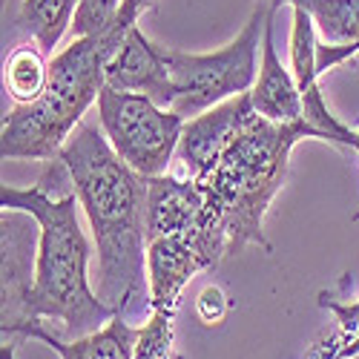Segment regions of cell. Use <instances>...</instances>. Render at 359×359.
Wrapping results in <instances>:
<instances>
[{
  "mask_svg": "<svg viewBox=\"0 0 359 359\" xmlns=\"http://www.w3.org/2000/svg\"><path fill=\"white\" fill-rule=\"evenodd\" d=\"M353 359H359V356H353Z\"/></svg>",
  "mask_w": 359,
  "mask_h": 359,
  "instance_id": "obj_27",
  "label": "cell"
},
{
  "mask_svg": "<svg viewBox=\"0 0 359 359\" xmlns=\"http://www.w3.org/2000/svg\"><path fill=\"white\" fill-rule=\"evenodd\" d=\"M0 359H15V342L12 339H6L0 345Z\"/></svg>",
  "mask_w": 359,
  "mask_h": 359,
  "instance_id": "obj_23",
  "label": "cell"
},
{
  "mask_svg": "<svg viewBox=\"0 0 359 359\" xmlns=\"http://www.w3.org/2000/svg\"><path fill=\"white\" fill-rule=\"evenodd\" d=\"M138 327H133L124 313H115L104 327H98L95 334H86L78 339H61L57 334L46 331L43 322L26 325L23 339H38L49 345L61 359H133Z\"/></svg>",
  "mask_w": 359,
  "mask_h": 359,
  "instance_id": "obj_15",
  "label": "cell"
},
{
  "mask_svg": "<svg viewBox=\"0 0 359 359\" xmlns=\"http://www.w3.org/2000/svg\"><path fill=\"white\" fill-rule=\"evenodd\" d=\"M230 313V299L219 285H207L196 299V316L201 325H222Z\"/></svg>",
  "mask_w": 359,
  "mask_h": 359,
  "instance_id": "obj_21",
  "label": "cell"
},
{
  "mask_svg": "<svg viewBox=\"0 0 359 359\" xmlns=\"http://www.w3.org/2000/svg\"><path fill=\"white\" fill-rule=\"evenodd\" d=\"M175 359H184V356H182V353H175Z\"/></svg>",
  "mask_w": 359,
  "mask_h": 359,
  "instance_id": "obj_25",
  "label": "cell"
},
{
  "mask_svg": "<svg viewBox=\"0 0 359 359\" xmlns=\"http://www.w3.org/2000/svg\"><path fill=\"white\" fill-rule=\"evenodd\" d=\"M290 12H293V23H290V69H293V78L299 83V93H302L305 121L313 124L316 130H322L327 135V144L351 149L353 127H348L345 121H339V118L331 112V107H327L322 89H319V72H316L319 35H316V26H313L308 12H302V9H290Z\"/></svg>",
  "mask_w": 359,
  "mask_h": 359,
  "instance_id": "obj_10",
  "label": "cell"
},
{
  "mask_svg": "<svg viewBox=\"0 0 359 359\" xmlns=\"http://www.w3.org/2000/svg\"><path fill=\"white\" fill-rule=\"evenodd\" d=\"M78 4L81 0H20L12 26L29 41H35L46 55H52L67 29H72Z\"/></svg>",
  "mask_w": 359,
  "mask_h": 359,
  "instance_id": "obj_17",
  "label": "cell"
},
{
  "mask_svg": "<svg viewBox=\"0 0 359 359\" xmlns=\"http://www.w3.org/2000/svg\"><path fill=\"white\" fill-rule=\"evenodd\" d=\"M308 138L327 141V135L308 121L276 124L256 115L224 149L219 164L201 178L207 198L224 222L227 256L250 245L267 253L273 250L264 236V216L287 178L293 147Z\"/></svg>",
  "mask_w": 359,
  "mask_h": 359,
  "instance_id": "obj_3",
  "label": "cell"
},
{
  "mask_svg": "<svg viewBox=\"0 0 359 359\" xmlns=\"http://www.w3.org/2000/svg\"><path fill=\"white\" fill-rule=\"evenodd\" d=\"M156 0H124V6H121V18L118 20H124V23H130V26H138V20H141V15L153 6Z\"/></svg>",
  "mask_w": 359,
  "mask_h": 359,
  "instance_id": "obj_22",
  "label": "cell"
},
{
  "mask_svg": "<svg viewBox=\"0 0 359 359\" xmlns=\"http://www.w3.org/2000/svg\"><path fill=\"white\" fill-rule=\"evenodd\" d=\"M351 149H356L359 153V127H353V138H351ZM351 222H359V210L351 216Z\"/></svg>",
  "mask_w": 359,
  "mask_h": 359,
  "instance_id": "obj_24",
  "label": "cell"
},
{
  "mask_svg": "<svg viewBox=\"0 0 359 359\" xmlns=\"http://www.w3.org/2000/svg\"><path fill=\"white\" fill-rule=\"evenodd\" d=\"M279 4H271V15L264 23V41H262V61H259V75L250 89L253 109L276 124H293L305 121V107H302V93L293 78V69L282 64L273 41V23L279 15Z\"/></svg>",
  "mask_w": 359,
  "mask_h": 359,
  "instance_id": "obj_13",
  "label": "cell"
},
{
  "mask_svg": "<svg viewBox=\"0 0 359 359\" xmlns=\"http://www.w3.org/2000/svg\"><path fill=\"white\" fill-rule=\"evenodd\" d=\"M256 115L259 112L253 109L250 93H242L187 118L182 130V141H178V149H175V161L184 167L187 175L201 182Z\"/></svg>",
  "mask_w": 359,
  "mask_h": 359,
  "instance_id": "obj_9",
  "label": "cell"
},
{
  "mask_svg": "<svg viewBox=\"0 0 359 359\" xmlns=\"http://www.w3.org/2000/svg\"><path fill=\"white\" fill-rule=\"evenodd\" d=\"M0 207L26 210L38 219V264L29 299L32 322H57L64 339H78L104 327L115 311L89 285V242L78 219L75 193L52 196L38 182L32 187L4 184Z\"/></svg>",
  "mask_w": 359,
  "mask_h": 359,
  "instance_id": "obj_2",
  "label": "cell"
},
{
  "mask_svg": "<svg viewBox=\"0 0 359 359\" xmlns=\"http://www.w3.org/2000/svg\"><path fill=\"white\" fill-rule=\"evenodd\" d=\"M319 305L331 311L337 319V327L325 334L305 359H353L359 356V299L351 302H337L334 296L319 293Z\"/></svg>",
  "mask_w": 359,
  "mask_h": 359,
  "instance_id": "obj_18",
  "label": "cell"
},
{
  "mask_svg": "<svg viewBox=\"0 0 359 359\" xmlns=\"http://www.w3.org/2000/svg\"><path fill=\"white\" fill-rule=\"evenodd\" d=\"M98 253V296L127 313L147 282V178L112 149L104 130L81 124L57 153Z\"/></svg>",
  "mask_w": 359,
  "mask_h": 359,
  "instance_id": "obj_1",
  "label": "cell"
},
{
  "mask_svg": "<svg viewBox=\"0 0 359 359\" xmlns=\"http://www.w3.org/2000/svg\"><path fill=\"white\" fill-rule=\"evenodd\" d=\"M107 86L121 93H141L161 107H172L175 89L167 64V46L153 43L141 32V26H133L107 64Z\"/></svg>",
  "mask_w": 359,
  "mask_h": 359,
  "instance_id": "obj_12",
  "label": "cell"
},
{
  "mask_svg": "<svg viewBox=\"0 0 359 359\" xmlns=\"http://www.w3.org/2000/svg\"><path fill=\"white\" fill-rule=\"evenodd\" d=\"M210 271V262L190 236H161L147 242V305L149 311H178L184 287Z\"/></svg>",
  "mask_w": 359,
  "mask_h": 359,
  "instance_id": "obj_11",
  "label": "cell"
},
{
  "mask_svg": "<svg viewBox=\"0 0 359 359\" xmlns=\"http://www.w3.org/2000/svg\"><path fill=\"white\" fill-rule=\"evenodd\" d=\"M172 325L175 311H149V319L138 327L133 359H175Z\"/></svg>",
  "mask_w": 359,
  "mask_h": 359,
  "instance_id": "obj_19",
  "label": "cell"
},
{
  "mask_svg": "<svg viewBox=\"0 0 359 359\" xmlns=\"http://www.w3.org/2000/svg\"><path fill=\"white\" fill-rule=\"evenodd\" d=\"M98 124L112 149L138 175L156 178L170 172L182 141L184 118L141 93H121L104 86L98 95Z\"/></svg>",
  "mask_w": 359,
  "mask_h": 359,
  "instance_id": "obj_6",
  "label": "cell"
},
{
  "mask_svg": "<svg viewBox=\"0 0 359 359\" xmlns=\"http://www.w3.org/2000/svg\"><path fill=\"white\" fill-rule=\"evenodd\" d=\"M38 219L26 210H0V334L6 339L23 337L32 325L29 299L35 287L38 264Z\"/></svg>",
  "mask_w": 359,
  "mask_h": 359,
  "instance_id": "obj_8",
  "label": "cell"
},
{
  "mask_svg": "<svg viewBox=\"0 0 359 359\" xmlns=\"http://www.w3.org/2000/svg\"><path fill=\"white\" fill-rule=\"evenodd\" d=\"M130 23L118 20L101 35L75 38L49 64V83L32 104L12 107L0 124V156L52 161L69 135L83 124L86 109L98 104L107 86V64L130 32Z\"/></svg>",
  "mask_w": 359,
  "mask_h": 359,
  "instance_id": "obj_4",
  "label": "cell"
},
{
  "mask_svg": "<svg viewBox=\"0 0 359 359\" xmlns=\"http://www.w3.org/2000/svg\"><path fill=\"white\" fill-rule=\"evenodd\" d=\"M6 4H9V0H4V6H6Z\"/></svg>",
  "mask_w": 359,
  "mask_h": 359,
  "instance_id": "obj_26",
  "label": "cell"
},
{
  "mask_svg": "<svg viewBox=\"0 0 359 359\" xmlns=\"http://www.w3.org/2000/svg\"><path fill=\"white\" fill-rule=\"evenodd\" d=\"M161 236H190L210 262V271L227 259V230L207 190L193 175L164 172L147 178V242Z\"/></svg>",
  "mask_w": 359,
  "mask_h": 359,
  "instance_id": "obj_7",
  "label": "cell"
},
{
  "mask_svg": "<svg viewBox=\"0 0 359 359\" xmlns=\"http://www.w3.org/2000/svg\"><path fill=\"white\" fill-rule=\"evenodd\" d=\"M271 4L302 9L311 15L319 35V52H316L319 75L351 61L359 52V0H271Z\"/></svg>",
  "mask_w": 359,
  "mask_h": 359,
  "instance_id": "obj_14",
  "label": "cell"
},
{
  "mask_svg": "<svg viewBox=\"0 0 359 359\" xmlns=\"http://www.w3.org/2000/svg\"><path fill=\"white\" fill-rule=\"evenodd\" d=\"M124 0H81L75 20H72V32L75 38L86 35H101L107 29H112L121 18Z\"/></svg>",
  "mask_w": 359,
  "mask_h": 359,
  "instance_id": "obj_20",
  "label": "cell"
},
{
  "mask_svg": "<svg viewBox=\"0 0 359 359\" xmlns=\"http://www.w3.org/2000/svg\"><path fill=\"white\" fill-rule=\"evenodd\" d=\"M267 15H271V0H259L242 32L216 52L167 49V64L175 89L170 109H175L187 121V118L233 95L250 93L259 75V52L264 41Z\"/></svg>",
  "mask_w": 359,
  "mask_h": 359,
  "instance_id": "obj_5",
  "label": "cell"
},
{
  "mask_svg": "<svg viewBox=\"0 0 359 359\" xmlns=\"http://www.w3.org/2000/svg\"><path fill=\"white\" fill-rule=\"evenodd\" d=\"M49 64L52 61H46V52L35 41H20L9 46V52L4 55V89L15 107L32 104L43 95L49 83Z\"/></svg>",
  "mask_w": 359,
  "mask_h": 359,
  "instance_id": "obj_16",
  "label": "cell"
}]
</instances>
